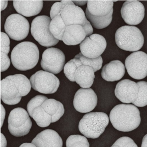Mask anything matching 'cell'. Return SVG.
Here are the masks:
<instances>
[{"label":"cell","mask_w":147,"mask_h":147,"mask_svg":"<svg viewBox=\"0 0 147 147\" xmlns=\"http://www.w3.org/2000/svg\"><path fill=\"white\" fill-rule=\"evenodd\" d=\"M10 64H11L10 59L7 54L1 52V72H4L7 70L10 67Z\"/></svg>","instance_id":"cell-35"},{"label":"cell","mask_w":147,"mask_h":147,"mask_svg":"<svg viewBox=\"0 0 147 147\" xmlns=\"http://www.w3.org/2000/svg\"><path fill=\"white\" fill-rule=\"evenodd\" d=\"M82 64L79 59L74 58L67 62L64 66V73L66 77L72 82H75V72L76 69L79 66H81Z\"/></svg>","instance_id":"cell-27"},{"label":"cell","mask_w":147,"mask_h":147,"mask_svg":"<svg viewBox=\"0 0 147 147\" xmlns=\"http://www.w3.org/2000/svg\"><path fill=\"white\" fill-rule=\"evenodd\" d=\"M121 12L127 24L136 25L142 22L144 17V6L137 1H127L123 4Z\"/></svg>","instance_id":"cell-15"},{"label":"cell","mask_w":147,"mask_h":147,"mask_svg":"<svg viewBox=\"0 0 147 147\" xmlns=\"http://www.w3.org/2000/svg\"><path fill=\"white\" fill-rule=\"evenodd\" d=\"M1 147H6L7 146V140L5 136L3 133L1 134Z\"/></svg>","instance_id":"cell-37"},{"label":"cell","mask_w":147,"mask_h":147,"mask_svg":"<svg viewBox=\"0 0 147 147\" xmlns=\"http://www.w3.org/2000/svg\"><path fill=\"white\" fill-rule=\"evenodd\" d=\"M113 6V1H87L86 16L93 27L104 29L112 22Z\"/></svg>","instance_id":"cell-3"},{"label":"cell","mask_w":147,"mask_h":147,"mask_svg":"<svg viewBox=\"0 0 147 147\" xmlns=\"http://www.w3.org/2000/svg\"><path fill=\"white\" fill-rule=\"evenodd\" d=\"M37 147H62L63 141L56 131L45 129L38 133L32 141Z\"/></svg>","instance_id":"cell-18"},{"label":"cell","mask_w":147,"mask_h":147,"mask_svg":"<svg viewBox=\"0 0 147 147\" xmlns=\"http://www.w3.org/2000/svg\"><path fill=\"white\" fill-rule=\"evenodd\" d=\"M107 43L104 36L98 34H92L80 44L81 53L86 57L94 59L101 56L106 49Z\"/></svg>","instance_id":"cell-13"},{"label":"cell","mask_w":147,"mask_h":147,"mask_svg":"<svg viewBox=\"0 0 147 147\" xmlns=\"http://www.w3.org/2000/svg\"><path fill=\"white\" fill-rule=\"evenodd\" d=\"M48 99L47 96L42 95H37L33 98L28 103L27 109L29 115L32 118L33 112L37 107L42 106V104Z\"/></svg>","instance_id":"cell-31"},{"label":"cell","mask_w":147,"mask_h":147,"mask_svg":"<svg viewBox=\"0 0 147 147\" xmlns=\"http://www.w3.org/2000/svg\"><path fill=\"white\" fill-rule=\"evenodd\" d=\"M4 30L11 39L21 41L28 36L30 24L28 20L23 16L20 14H12L6 20Z\"/></svg>","instance_id":"cell-10"},{"label":"cell","mask_w":147,"mask_h":147,"mask_svg":"<svg viewBox=\"0 0 147 147\" xmlns=\"http://www.w3.org/2000/svg\"><path fill=\"white\" fill-rule=\"evenodd\" d=\"M51 20L49 17L42 15L34 18L31 25V33L34 38L43 46H54L59 40L55 38L49 30Z\"/></svg>","instance_id":"cell-7"},{"label":"cell","mask_w":147,"mask_h":147,"mask_svg":"<svg viewBox=\"0 0 147 147\" xmlns=\"http://www.w3.org/2000/svg\"><path fill=\"white\" fill-rule=\"evenodd\" d=\"M110 120L113 127L122 132H129L140 125V112L136 106L121 104L115 106L111 111Z\"/></svg>","instance_id":"cell-1"},{"label":"cell","mask_w":147,"mask_h":147,"mask_svg":"<svg viewBox=\"0 0 147 147\" xmlns=\"http://www.w3.org/2000/svg\"><path fill=\"white\" fill-rule=\"evenodd\" d=\"M38 47L31 42H23L14 47L11 53V61L14 67L20 71L33 68L39 60Z\"/></svg>","instance_id":"cell-2"},{"label":"cell","mask_w":147,"mask_h":147,"mask_svg":"<svg viewBox=\"0 0 147 147\" xmlns=\"http://www.w3.org/2000/svg\"><path fill=\"white\" fill-rule=\"evenodd\" d=\"M67 26L60 15H57L52 19L49 25V30L53 36L59 41H62Z\"/></svg>","instance_id":"cell-25"},{"label":"cell","mask_w":147,"mask_h":147,"mask_svg":"<svg viewBox=\"0 0 147 147\" xmlns=\"http://www.w3.org/2000/svg\"><path fill=\"white\" fill-rule=\"evenodd\" d=\"M74 3L76 4L77 5H84L87 3V1H72Z\"/></svg>","instance_id":"cell-39"},{"label":"cell","mask_w":147,"mask_h":147,"mask_svg":"<svg viewBox=\"0 0 147 147\" xmlns=\"http://www.w3.org/2000/svg\"><path fill=\"white\" fill-rule=\"evenodd\" d=\"M125 66L128 74L133 79H144L147 76V54L142 51L132 53L126 58Z\"/></svg>","instance_id":"cell-11"},{"label":"cell","mask_w":147,"mask_h":147,"mask_svg":"<svg viewBox=\"0 0 147 147\" xmlns=\"http://www.w3.org/2000/svg\"><path fill=\"white\" fill-rule=\"evenodd\" d=\"M1 97L3 102L8 105L17 104L22 99L19 91L8 77L1 81Z\"/></svg>","instance_id":"cell-17"},{"label":"cell","mask_w":147,"mask_h":147,"mask_svg":"<svg viewBox=\"0 0 147 147\" xmlns=\"http://www.w3.org/2000/svg\"><path fill=\"white\" fill-rule=\"evenodd\" d=\"M139 90L137 83L129 79L122 80L116 86L115 95L123 103H133L138 98Z\"/></svg>","instance_id":"cell-16"},{"label":"cell","mask_w":147,"mask_h":147,"mask_svg":"<svg viewBox=\"0 0 147 147\" xmlns=\"http://www.w3.org/2000/svg\"><path fill=\"white\" fill-rule=\"evenodd\" d=\"M109 122V117L106 113L91 112L84 116L79 122L78 128L84 137L96 139L103 133Z\"/></svg>","instance_id":"cell-4"},{"label":"cell","mask_w":147,"mask_h":147,"mask_svg":"<svg viewBox=\"0 0 147 147\" xmlns=\"http://www.w3.org/2000/svg\"><path fill=\"white\" fill-rule=\"evenodd\" d=\"M97 104V96L92 88H80L75 94L74 107L82 113H88L95 108Z\"/></svg>","instance_id":"cell-14"},{"label":"cell","mask_w":147,"mask_h":147,"mask_svg":"<svg viewBox=\"0 0 147 147\" xmlns=\"http://www.w3.org/2000/svg\"><path fill=\"white\" fill-rule=\"evenodd\" d=\"M111 147H138L132 139L128 137H122L118 139Z\"/></svg>","instance_id":"cell-32"},{"label":"cell","mask_w":147,"mask_h":147,"mask_svg":"<svg viewBox=\"0 0 147 147\" xmlns=\"http://www.w3.org/2000/svg\"><path fill=\"white\" fill-rule=\"evenodd\" d=\"M66 147H89V143L84 136L73 135L67 139Z\"/></svg>","instance_id":"cell-30"},{"label":"cell","mask_w":147,"mask_h":147,"mask_svg":"<svg viewBox=\"0 0 147 147\" xmlns=\"http://www.w3.org/2000/svg\"><path fill=\"white\" fill-rule=\"evenodd\" d=\"M125 73L124 64L119 60H113L102 68L101 76L108 82H114L121 79Z\"/></svg>","instance_id":"cell-19"},{"label":"cell","mask_w":147,"mask_h":147,"mask_svg":"<svg viewBox=\"0 0 147 147\" xmlns=\"http://www.w3.org/2000/svg\"><path fill=\"white\" fill-rule=\"evenodd\" d=\"M116 44L121 49L137 52L143 46L144 38L140 30L134 26L125 25L119 28L115 35Z\"/></svg>","instance_id":"cell-5"},{"label":"cell","mask_w":147,"mask_h":147,"mask_svg":"<svg viewBox=\"0 0 147 147\" xmlns=\"http://www.w3.org/2000/svg\"><path fill=\"white\" fill-rule=\"evenodd\" d=\"M10 41L8 36L3 32L1 33V52L9 54L10 50Z\"/></svg>","instance_id":"cell-33"},{"label":"cell","mask_w":147,"mask_h":147,"mask_svg":"<svg viewBox=\"0 0 147 147\" xmlns=\"http://www.w3.org/2000/svg\"><path fill=\"white\" fill-rule=\"evenodd\" d=\"M1 128L3 126V122H4V118L5 117V110L3 105L1 104Z\"/></svg>","instance_id":"cell-36"},{"label":"cell","mask_w":147,"mask_h":147,"mask_svg":"<svg viewBox=\"0 0 147 147\" xmlns=\"http://www.w3.org/2000/svg\"><path fill=\"white\" fill-rule=\"evenodd\" d=\"M19 147H37L33 144V143H24L21 145Z\"/></svg>","instance_id":"cell-41"},{"label":"cell","mask_w":147,"mask_h":147,"mask_svg":"<svg viewBox=\"0 0 147 147\" xmlns=\"http://www.w3.org/2000/svg\"><path fill=\"white\" fill-rule=\"evenodd\" d=\"M30 80L33 90L45 94L54 93L60 85L59 80L56 76L42 70L32 75Z\"/></svg>","instance_id":"cell-9"},{"label":"cell","mask_w":147,"mask_h":147,"mask_svg":"<svg viewBox=\"0 0 147 147\" xmlns=\"http://www.w3.org/2000/svg\"><path fill=\"white\" fill-rule=\"evenodd\" d=\"M32 118L37 125L41 128L49 126L52 123V117L41 106L37 107L33 112Z\"/></svg>","instance_id":"cell-26"},{"label":"cell","mask_w":147,"mask_h":147,"mask_svg":"<svg viewBox=\"0 0 147 147\" xmlns=\"http://www.w3.org/2000/svg\"><path fill=\"white\" fill-rule=\"evenodd\" d=\"M8 77L16 86L22 96H25L30 92L32 85L30 80L26 76L22 74H16L8 76Z\"/></svg>","instance_id":"cell-24"},{"label":"cell","mask_w":147,"mask_h":147,"mask_svg":"<svg viewBox=\"0 0 147 147\" xmlns=\"http://www.w3.org/2000/svg\"><path fill=\"white\" fill-rule=\"evenodd\" d=\"M137 84L140 87L139 95L132 104L138 107H143L147 105V82L140 81Z\"/></svg>","instance_id":"cell-29"},{"label":"cell","mask_w":147,"mask_h":147,"mask_svg":"<svg viewBox=\"0 0 147 147\" xmlns=\"http://www.w3.org/2000/svg\"><path fill=\"white\" fill-rule=\"evenodd\" d=\"M65 61V55L61 50L49 48L45 50L42 54L40 64L46 71L57 74L63 70Z\"/></svg>","instance_id":"cell-12"},{"label":"cell","mask_w":147,"mask_h":147,"mask_svg":"<svg viewBox=\"0 0 147 147\" xmlns=\"http://www.w3.org/2000/svg\"><path fill=\"white\" fill-rule=\"evenodd\" d=\"M74 77L75 82L82 88H89L95 78L94 70L91 66L82 65L76 69Z\"/></svg>","instance_id":"cell-22"},{"label":"cell","mask_w":147,"mask_h":147,"mask_svg":"<svg viewBox=\"0 0 147 147\" xmlns=\"http://www.w3.org/2000/svg\"><path fill=\"white\" fill-rule=\"evenodd\" d=\"M8 122L10 133L15 137L27 135L32 126L29 113L22 107H17L11 111Z\"/></svg>","instance_id":"cell-8"},{"label":"cell","mask_w":147,"mask_h":147,"mask_svg":"<svg viewBox=\"0 0 147 147\" xmlns=\"http://www.w3.org/2000/svg\"><path fill=\"white\" fill-rule=\"evenodd\" d=\"M63 6V3L62 1L57 2L53 4L50 12L51 19H53L57 15H60Z\"/></svg>","instance_id":"cell-34"},{"label":"cell","mask_w":147,"mask_h":147,"mask_svg":"<svg viewBox=\"0 0 147 147\" xmlns=\"http://www.w3.org/2000/svg\"><path fill=\"white\" fill-rule=\"evenodd\" d=\"M63 3L60 15L66 26L80 25L83 26L89 36L93 33L91 23L88 21L84 12L80 7L76 5L72 1H62Z\"/></svg>","instance_id":"cell-6"},{"label":"cell","mask_w":147,"mask_h":147,"mask_svg":"<svg viewBox=\"0 0 147 147\" xmlns=\"http://www.w3.org/2000/svg\"><path fill=\"white\" fill-rule=\"evenodd\" d=\"M88 36L83 26L80 25H70L67 26L62 41L66 45L80 44Z\"/></svg>","instance_id":"cell-20"},{"label":"cell","mask_w":147,"mask_h":147,"mask_svg":"<svg viewBox=\"0 0 147 147\" xmlns=\"http://www.w3.org/2000/svg\"><path fill=\"white\" fill-rule=\"evenodd\" d=\"M13 4L17 12L25 17L37 15L41 11L43 1H13Z\"/></svg>","instance_id":"cell-21"},{"label":"cell","mask_w":147,"mask_h":147,"mask_svg":"<svg viewBox=\"0 0 147 147\" xmlns=\"http://www.w3.org/2000/svg\"><path fill=\"white\" fill-rule=\"evenodd\" d=\"M141 147H147V134L146 135H145L142 139Z\"/></svg>","instance_id":"cell-40"},{"label":"cell","mask_w":147,"mask_h":147,"mask_svg":"<svg viewBox=\"0 0 147 147\" xmlns=\"http://www.w3.org/2000/svg\"><path fill=\"white\" fill-rule=\"evenodd\" d=\"M44 110L52 117V123L56 122L63 116L65 112L64 106L54 99H48L41 106Z\"/></svg>","instance_id":"cell-23"},{"label":"cell","mask_w":147,"mask_h":147,"mask_svg":"<svg viewBox=\"0 0 147 147\" xmlns=\"http://www.w3.org/2000/svg\"><path fill=\"white\" fill-rule=\"evenodd\" d=\"M1 11L4 10L7 7L8 5V1H1Z\"/></svg>","instance_id":"cell-38"},{"label":"cell","mask_w":147,"mask_h":147,"mask_svg":"<svg viewBox=\"0 0 147 147\" xmlns=\"http://www.w3.org/2000/svg\"><path fill=\"white\" fill-rule=\"evenodd\" d=\"M75 58L79 59L81 62L82 65L88 66L92 67L94 69V72L100 70L102 66V59L101 56H100L96 58L92 59L84 57L81 53H80L76 55Z\"/></svg>","instance_id":"cell-28"}]
</instances>
